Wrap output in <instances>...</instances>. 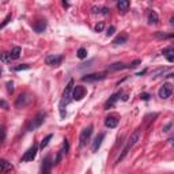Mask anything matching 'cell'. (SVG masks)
I'll return each instance as SVG.
<instances>
[{"label":"cell","mask_w":174,"mask_h":174,"mask_svg":"<svg viewBox=\"0 0 174 174\" xmlns=\"http://www.w3.org/2000/svg\"><path fill=\"white\" fill-rule=\"evenodd\" d=\"M74 79H71L68 82V84L65 86L64 91H63V95H61V101H60V117L64 118L67 112H65V106H67L68 103L71 102L72 99V90H74Z\"/></svg>","instance_id":"cell-1"},{"label":"cell","mask_w":174,"mask_h":174,"mask_svg":"<svg viewBox=\"0 0 174 174\" xmlns=\"http://www.w3.org/2000/svg\"><path fill=\"white\" fill-rule=\"evenodd\" d=\"M140 135H142V128H137V129L135 131V132L131 135V137L128 139V142H127V144H125V147L122 148V151H121V154H120V156L117 158V161H116V165H118V163L121 162V161L124 159L125 156L128 155V152H129V150L133 147V146L137 143V140L140 139Z\"/></svg>","instance_id":"cell-2"},{"label":"cell","mask_w":174,"mask_h":174,"mask_svg":"<svg viewBox=\"0 0 174 174\" xmlns=\"http://www.w3.org/2000/svg\"><path fill=\"white\" fill-rule=\"evenodd\" d=\"M45 117H46V114H45L44 112H40L33 120H30V122L27 124V131H29V132H33V131H36L37 128H40L44 124Z\"/></svg>","instance_id":"cell-3"},{"label":"cell","mask_w":174,"mask_h":174,"mask_svg":"<svg viewBox=\"0 0 174 174\" xmlns=\"http://www.w3.org/2000/svg\"><path fill=\"white\" fill-rule=\"evenodd\" d=\"M31 99L33 98L29 93H23V94H21L16 98V101H15V108H16V109H22V108L27 106V105L31 102Z\"/></svg>","instance_id":"cell-4"},{"label":"cell","mask_w":174,"mask_h":174,"mask_svg":"<svg viewBox=\"0 0 174 174\" xmlns=\"http://www.w3.org/2000/svg\"><path fill=\"white\" fill-rule=\"evenodd\" d=\"M37 152H38V144H33V147H30L29 150L23 154L21 161L22 162H31V161H34Z\"/></svg>","instance_id":"cell-5"},{"label":"cell","mask_w":174,"mask_h":174,"mask_svg":"<svg viewBox=\"0 0 174 174\" xmlns=\"http://www.w3.org/2000/svg\"><path fill=\"white\" fill-rule=\"evenodd\" d=\"M93 125H89L87 128H84V129L82 131V133H80V139H79V142H80V147H84L86 144H87V142L90 140V137H91L93 135Z\"/></svg>","instance_id":"cell-6"},{"label":"cell","mask_w":174,"mask_h":174,"mask_svg":"<svg viewBox=\"0 0 174 174\" xmlns=\"http://www.w3.org/2000/svg\"><path fill=\"white\" fill-rule=\"evenodd\" d=\"M61 61H63L61 55H48V56L45 57V63H46L48 65H52V67H57V65H60Z\"/></svg>","instance_id":"cell-7"},{"label":"cell","mask_w":174,"mask_h":174,"mask_svg":"<svg viewBox=\"0 0 174 174\" xmlns=\"http://www.w3.org/2000/svg\"><path fill=\"white\" fill-rule=\"evenodd\" d=\"M84 95H86V89L83 86H74V90H72V99L80 101L84 98Z\"/></svg>","instance_id":"cell-8"},{"label":"cell","mask_w":174,"mask_h":174,"mask_svg":"<svg viewBox=\"0 0 174 174\" xmlns=\"http://www.w3.org/2000/svg\"><path fill=\"white\" fill-rule=\"evenodd\" d=\"M171 93H173V86H171V83H165L159 89V98L166 99V98H169L171 95Z\"/></svg>","instance_id":"cell-9"},{"label":"cell","mask_w":174,"mask_h":174,"mask_svg":"<svg viewBox=\"0 0 174 174\" xmlns=\"http://www.w3.org/2000/svg\"><path fill=\"white\" fill-rule=\"evenodd\" d=\"M105 74H90V75H84L82 78V82H87V83H94V82H99V80L105 79Z\"/></svg>","instance_id":"cell-10"},{"label":"cell","mask_w":174,"mask_h":174,"mask_svg":"<svg viewBox=\"0 0 174 174\" xmlns=\"http://www.w3.org/2000/svg\"><path fill=\"white\" fill-rule=\"evenodd\" d=\"M52 166H53V162L50 159V156H45L42 159V165H41V174H50Z\"/></svg>","instance_id":"cell-11"},{"label":"cell","mask_w":174,"mask_h":174,"mask_svg":"<svg viewBox=\"0 0 174 174\" xmlns=\"http://www.w3.org/2000/svg\"><path fill=\"white\" fill-rule=\"evenodd\" d=\"M103 139H105V132L98 133L97 137L94 139V142H93V144H91V151H93V152H97V151L99 150L101 144H102V142H103Z\"/></svg>","instance_id":"cell-12"},{"label":"cell","mask_w":174,"mask_h":174,"mask_svg":"<svg viewBox=\"0 0 174 174\" xmlns=\"http://www.w3.org/2000/svg\"><path fill=\"white\" fill-rule=\"evenodd\" d=\"M117 125H118V118L116 117V116H108V117L105 118V127L106 128L113 129V128H116Z\"/></svg>","instance_id":"cell-13"},{"label":"cell","mask_w":174,"mask_h":174,"mask_svg":"<svg viewBox=\"0 0 174 174\" xmlns=\"http://www.w3.org/2000/svg\"><path fill=\"white\" fill-rule=\"evenodd\" d=\"M14 169V166L6 159H0V174H4V173H8Z\"/></svg>","instance_id":"cell-14"},{"label":"cell","mask_w":174,"mask_h":174,"mask_svg":"<svg viewBox=\"0 0 174 174\" xmlns=\"http://www.w3.org/2000/svg\"><path fill=\"white\" fill-rule=\"evenodd\" d=\"M120 95H121V93H114V94H113V95H110V98L106 101V102H105V106H103V108H105V109L108 110V109H109V108L114 106V103L117 102V99H118V98H120Z\"/></svg>","instance_id":"cell-15"},{"label":"cell","mask_w":174,"mask_h":174,"mask_svg":"<svg viewBox=\"0 0 174 174\" xmlns=\"http://www.w3.org/2000/svg\"><path fill=\"white\" fill-rule=\"evenodd\" d=\"M162 55L166 56L169 63H173L174 61V50H173V46H167L162 50Z\"/></svg>","instance_id":"cell-16"},{"label":"cell","mask_w":174,"mask_h":174,"mask_svg":"<svg viewBox=\"0 0 174 174\" xmlns=\"http://www.w3.org/2000/svg\"><path fill=\"white\" fill-rule=\"evenodd\" d=\"M127 41H128V34H127V33H121L120 36L116 37V38L113 40L112 44L113 45H122V44H125Z\"/></svg>","instance_id":"cell-17"},{"label":"cell","mask_w":174,"mask_h":174,"mask_svg":"<svg viewBox=\"0 0 174 174\" xmlns=\"http://www.w3.org/2000/svg\"><path fill=\"white\" fill-rule=\"evenodd\" d=\"M147 21L150 25H158L159 23V16H158V14L155 11H150L147 16Z\"/></svg>","instance_id":"cell-18"},{"label":"cell","mask_w":174,"mask_h":174,"mask_svg":"<svg viewBox=\"0 0 174 174\" xmlns=\"http://www.w3.org/2000/svg\"><path fill=\"white\" fill-rule=\"evenodd\" d=\"M45 29H46V22L45 21H38L37 23L33 25V30L36 33H44Z\"/></svg>","instance_id":"cell-19"},{"label":"cell","mask_w":174,"mask_h":174,"mask_svg":"<svg viewBox=\"0 0 174 174\" xmlns=\"http://www.w3.org/2000/svg\"><path fill=\"white\" fill-rule=\"evenodd\" d=\"M117 8L120 10L121 12H127L128 8H129V1H128V0H120L117 3Z\"/></svg>","instance_id":"cell-20"},{"label":"cell","mask_w":174,"mask_h":174,"mask_svg":"<svg viewBox=\"0 0 174 174\" xmlns=\"http://www.w3.org/2000/svg\"><path fill=\"white\" fill-rule=\"evenodd\" d=\"M127 68V65L122 64V63H114V64L112 65H108V71H118V69H125Z\"/></svg>","instance_id":"cell-21"},{"label":"cell","mask_w":174,"mask_h":174,"mask_svg":"<svg viewBox=\"0 0 174 174\" xmlns=\"http://www.w3.org/2000/svg\"><path fill=\"white\" fill-rule=\"evenodd\" d=\"M21 48L19 46H14L11 50V53H10V57H11V60H16L19 59V56H21Z\"/></svg>","instance_id":"cell-22"},{"label":"cell","mask_w":174,"mask_h":174,"mask_svg":"<svg viewBox=\"0 0 174 174\" xmlns=\"http://www.w3.org/2000/svg\"><path fill=\"white\" fill-rule=\"evenodd\" d=\"M52 137H53V135H52V133H49V135H48L45 139H42L41 144H40V148H42V150H44L45 147H48V144H49V142L52 140Z\"/></svg>","instance_id":"cell-23"},{"label":"cell","mask_w":174,"mask_h":174,"mask_svg":"<svg viewBox=\"0 0 174 174\" xmlns=\"http://www.w3.org/2000/svg\"><path fill=\"white\" fill-rule=\"evenodd\" d=\"M154 36H155L156 38H171L173 34H171V33H170V34H165V33H162V31H156Z\"/></svg>","instance_id":"cell-24"},{"label":"cell","mask_w":174,"mask_h":174,"mask_svg":"<svg viewBox=\"0 0 174 174\" xmlns=\"http://www.w3.org/2000/svg\"><path fill=\"white\" fill-rule=\"evenodd\" d=\"M30 65L29 64H19L16 67H12V71H23V69H29Z\"/></svg>","instance_id":"cell-25"},{"label":"cell","mask_w":174,"mask_h":174,"mask_svg":"<svg viewBox=\"0 0 174 174\" xmlns=\"http://www.w3.org/2000/svg\"><path fill=\"white\" fill-rule=\"evenodd\" d=\"M103 29H105V22H98V23L95 25V27H94V30H95L97 33L103 31Z\"/></svg>","instance_id":"cell-26"},{"label":"cell","mask_w":174,"mask_h":174,"mask_svg":"<svg viewBox=\"0 0 174 174\" xmlns=\"http://www.w3.org/2000/svg\"><path fill=\"white\" fill-rule=\"evenodd\" d=\"M78 57L79 59H84L86 56H87V50L84 49V48H79V50H78Z\"/></svg>","instance_id":"cell-27"},{"label":"cell","mask_w":174,"mask_h":174,"mask_svg":"<svg viewBox=\"0 0 174 174\" xmlns=\"http://www.w3.org/2000/svg\"><path fill=\"white\" fill-rule=\"evenodd\" d=\"M11 18H12V15H11V14H8V15H7V16H6V19H4V21H3V23L0 25V30L3 29V27H6L7 25H8L10 22H11Z\"/></svg>","instance_id":"cell-28"},{"label":"cell","mask_w":174,"mask_h":174,"mask_svg":"<svg viewBox=\"0 0 174 174\" xmlns=\"http://www.w3.org/2000/svg\"><path fill=\"white\" fill-rule=\"evenodd\" d=\"M139 64H142V60H139V59H136V60H133L132 63H131L129 65H127V68H136Z\"/></svg>","instance_id":"cell-29"},{"label":"cell","mask_w":174,"mask_h":174,"mask_svg":"<svg viewBox=\"0 0 174 174\" xmlns=\"http://www.w3.org/2000/svg\"><path fill=\"white\" fill-rule=\"evenodd\" d=\"M116 33V27L114 26H109L106 29V37H110V36H113Z\"/></svg>","instance_id":"cell-30"},{"label":"cell","mask_w":174,"mask_h":174,"mask_svg":"<svg viewBox=\"0 0 174 174\" xmlns=\"http://www.w3.org/2000/svg\"><path fill=\"white\" fill-rule=\"evenodd\" d=\"M6 86H7V91H8V94H12V93H14V83L7 82Z\"/></svg>","instance_id":"cell-31"},{"label":"cell","mask_w":174,"mask_h":174,"mask_svg":"<svg viewBox=\"0 0 174 174\" xmlns=\"http://www.w3.org/2000/svg\"><path fill=\"white\" fill-rule=\"evenodd\" d=\"M0 108L4 109V110H8V103H7L4 99H0Z\"/></svg>","instance_id":"cell-32"},{"label":"cell","mask_w":174,"mask_h":174,"mask_svg":"<svg viewBox=\"0 0 174 174\" xmlns=\"http://www.w3.org/2000/svg\"><path fill=\"white\" fill-rule=\"evenodd\" d=\"M165 71H166V68H159V69H155V71L152 72V76H158L159 74H163Z\"/></svg>","instance_id":"cell-33"},{"label":"cell","mask_w":174,"mask_h":174,"mask_svg":"<svg viewBox=\"0 0 174 174\" xmlns=\"http://www.w3.org/2000/svg\"><path fill=\"white\" fill-rule=\"evenodd\" d=\"M151 98V95L148 94V93H142L140 94V99H143V101H148Z\"/></svg>","instance_id":"cell-34"},{"label":"cell","mask_w":174,"mask_h":174,"mask_svg":"<svg viewBox=\"0 0 174 174\" xmlns=\"http://www.w3.org/2000/svg\"><path fill=\"white\" fill-rule=\"evenodd\" d=\"M4 137H6V129H4V127H1V129H0V142H3Z\"/></svg>","instance_id":"cell-35"},{"label":"cell","mask_w":174,"mask_h":174,"mask_svg":"<svg viewBox=\"0 0 174 174\" xmlns=\"http://www.w3.org/2000/svg\"><path fill=\"white\" fill-rule=\"evenodd\" d=\"M1 60H3V61H10V60H11V57H10V53H4V55H1Z\"/></svg>","instance_id":"cell-36"},{"label":"cell","mask_w":174,"mask_h":174,"mask_svg":"<svg viewBox=\"0 0 174 174\" xmlns=\"http://www.w3.org/2000/svg\"><path fill=\"white\" fill-rule=\"evenodd\" d=\"M109 12H110V10L108 8V7H102V8H101V14H103V15H109Z\"/></svg>","instance_id":"cell-37"},{"label":"cell","mask_w":174,"mask_h":174,"mask_svg":"<svg viewBox=\"0 0 174 174\" xmlns=\"http://www.w3.org/2000/svg\"><path fill=\"white\" fill-rule=\"evenodd\" d=\"M101 8H102V7H93L91 8V11H93V14H101Z\"/></svg>","instance_id":"cell-38"},{"label":"cell","mask_w":174,"mask_h":174,"mask_svg":"<svg viewBox=\"0 0 174 174\" xmlns=\"http://www.w3.org/2000/svg\"><path fill=\"white\" fill-rule=\"evenodd\" d=\"M171 127H173V122H169L167 125H165V127H163V132H169V129H170Z\"/></svg>","instance_id":"cell-39"},{"label":"cell","mask_w":174,"mask_h":174,"mask_svg":"<svg viewBox=\"0 0 174 174\" xmlns=\"http://www.w3.org/2000/svg\"><path fill=\"white\" fill-rule=\"evenodd\" d=\"M63 6H64V7H68V6H69V4H68L67 1H63Z\"/></svg>","instance_id":"cell-40"},{"label":"cell","mask_w":174,"mask_h":174,"mask_svg":"<svg viewBox=\"0 0 174 174\" xmlns=\"http://www.w3.org/2000/svg\"><path fill=\"white\" fill-rule=\"evenodd\" d=\"M0 56H1V55H0Z\"/></svg>","instance_id":"cell-41"}]
</instances>
